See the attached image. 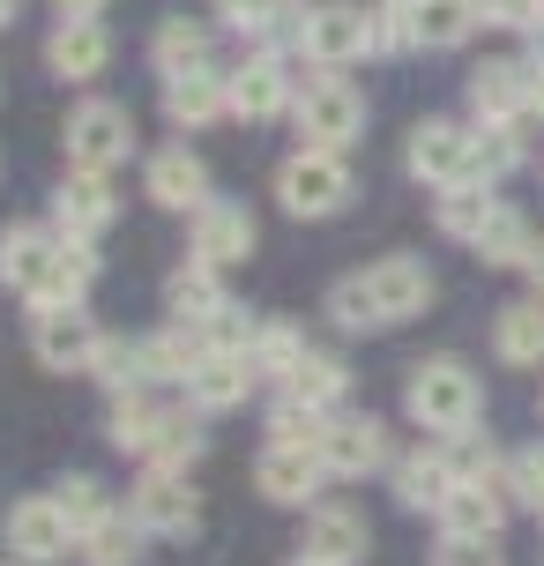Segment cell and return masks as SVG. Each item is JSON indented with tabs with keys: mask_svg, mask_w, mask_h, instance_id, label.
Segmentation results:
<instances>
[{
	"mask_svg": "<svg viewBox=\"0 0 544 566\" xmlns=\"http://www.w3.org/2000/svg\"><path fill=\"white\" fill-rule=\"evenodd\" d=\"M113 217H119V201H113V187H105V171H67V179H60L53 224L67 231V239H97Z\"/></svg>",
	"mask_w": 544,
	"mask_h": 566,
	"instance_id": "cell-13",
	"label": "cell"
},
{
	"mask_svg": "<svg viewBox=\"0 0 544 566\" xmlns=\"http://www.w3.org/2000/svg\"><path fill=\"white\" fill-rule=\"evenodd\" d=\"M149 350V380H187V373L201 366V358H209V336H201V328H165V336H149L143 343Z\"/></svg>",
	"mask_w": 544,
	"mask_h": 566,
	"instance_id": "cell-32",
	"label": "cell"
},
{
	"mask_svg": "<svg viewBox=\"0 0 544 566\" xmlns=\"http://www.w3.org/2000/svg\"><path fill=\"white\" fill-rule=\"evenodd\" d=\"M105 60H113V38H105L97 15H60V30L45 38V67L60 83H97Z\"/></svg>",
	"mask_w": 544,
	"mask_h": 566,
	"instance_id": "cell-11",
	"label": "cell"
},
{
	"mask_svg": "<svg viewBox=\"0 0 544 566\" xmlns=\"http://www.w3.org/2000/svg\"><path fill=\"white\" fill-rule=\"evenodd\" d=\"M492 209H500V201L485 195V179H470V187H440V231H448V239H478V231L492 224Z\"/></svg>",
	"mask_w": 544,
	"mask_h": 566,
	"instance_id": "cell-34",
	"label": "cell"
},
{
	"mask_svg": "<svg viewBox=\"0 0 544 566\" xmlns=\"http://www.w3.org/2000/svg\"><path fill=\"white\" fill-rule=\"evenodd\" d=\"M492 350L508 366H544V298H515L492 321Z\"/></svg>",
	"mask_w": 544,
	"mask_h": 566,
	"instance_id": "cell-25",
	"label": "cell"
},
{
	"mask_svg": "<svg viewBox=\"0 0 544 566\" xmlns=\"http://www.w3.org/2000/svg\"><path fill=\"white\" fill-rule=\"evenodd\" d=\"M299 552H306V559H328V566H358L366 559V514L321 500V507L306 514V544H299Z\"/></svg>",
	"mask_w": 544,
	"mask_h": 566,
	"instance_id": "cell-18",
	"label": "cell"
},
{
	"mask_svg": "<svg viewBox=\"0 0 544 566\" xmlns=\"http://www.w3.org/2000/svg\"><path fill=\"white\" fill-rule=\"evenodd\" d=\"M201 454V424L187 418V410H165V432H157V454L149 462H172V470H187Z\"/></svg>",
	"mask_w": 544,
	"mask_h": 566,
	"instance_id": "cell-41",
	"label": "cell"
},
{
	"mask_svg": "<svg viewBox=\"0 0 544 566\" xmlns=\"http://www.w3.org/2000/svg\"><path fill=\"white\" fill-rule=\"evenodd\" d=\"M254 380H261V366L247 350H209L187 373V396H195V410H239V402L254 396Z\"/></svg>",
	"mask_w": 544,
	"mask_h": 566,
	"instance_id": "cell-15",
	"label": "cell"
},
{
	"mask_svg": "<svg viewBox=\"0 0 544 566\" xmlns=\"http://www.w3.org/2000/svg\"><path fill=\"white\" fill-rule=\"evenodd\" d=\"M410 171L432 179V187H470V179H485L478 135L456 127V119H418V127H410Z\"/></svg>",
	"mask_w": 544,
	"mask_h": 566,
	"instance_id": "cell-6",
	"label": "cell"
},
{
	"mask_svg": "<svg viewBox=\"0 0 544 566\" xmlns=\"http://www.w3.org/2000/svg\"><path fill=\"white\" fill-rule=\"evenodd\" d=\"M530 113H544V67H530Z\"/></svg>",
	"mask_w": 544,
	"mask_h": 566,
	"instance_id": "cell-48",
	"label": "cell"
},
{
	"mask_svg": "<svg viewBox=\"0 0 544 566\" xmlns=\"http://www.w3.org/2000/svg\"><path fill=\"white\" fill-rule=\"evenodd\" d=\"M328 321L336 328H351V336H366V328H388V313H380V298H373L366 276H344L336 291H328Z\"/></svg>",
	"mask_w": 544,
	"mask_h": 566,
	"instance_id": "cell-37",
	"label": "cell"
},
{
	"mask_svg": "<svg viewBox=\"0 0 544 566\" xmlns=\"http://www.w3.org/2000/svg\"><path fill=\"white\" fill-rule=\"evenodd\" d=\"M530 53H537V67H544V23H537V30H530Z\"/></svg>",
	"mask_w": 544,
	"mask_h": 566,
	"instance_id": "cell-50",
	"label": "cell"
},
{
	"mask_svg": "<svg viewBox=\"0 0 544 566\" xmlns=\"http://www.w3.org/2000/svg\"><path fill=\"white\" fill-rule=\"evenodd\" d=\"M254 254V217L239 201H201L195 209V261L209 269H231V261Z\"/></svg>",
	"mask_w": 544,
	"mask_h": 566,
	"instance_id": "cell-14",
	"label": "cell"
},
{
	"mask_svg": "<svg viewBox=\"0 0 544 566\" xmlns=\"http://www.w3.org/2000/svg\"><path fill=\"white\" fill-rule=\"evenodd\" d=\"M321 432H328V410H314V402H276L269 410V440H299V448H321Z\"/></svg>",
	"mask_w": 544,
	"mask_h": 566,
	"instance_id": "cell-38",
	"label": "cell"
},
{
	"mask_svg": "<svg viewBox=\"0 0 544 566\" xmlns=\"http://www.w3.org/2000/svg\"><path fill=\"white\" fill-rule=\"evenodd\" d=\"M508 500H522V507H537L544 514V448H522V454H508Z\"/></svg>",
	"mask_w": 544,
	"mask_h": 566,
	"instance_id": "cell-42",
	"label": "cell"
},
{
	"mask_svg": "<svg viewBox=\"0 0 544 566\" xmlns=\"http://www.w3.org/2000/svg\"><path fill=\"white\" fill-rule=\"evenodd\" d=\"M105 0H60V15H97Z\"/></svg>",
	"mask_w": 544,
	"mask_h": 566,
	"instance_id": "cell-49",
	"label": "cell"
},
{
	"mask_svg": "<svg viewBox=\"0 0 544 566\" xmlns=\"http://www.w3.org/2000/svg\"><path fill=\"white\" fill-rule=\"evenodd\" d=\"M522 269H530V283H537V298H544V239L530 247V261H522Z\"/></svg>",
	"mask_w": 544,
	"mask_h": 566,
	"instance_id": "cell-47",
	"label": "cell"
},
{
	"mask_svg": "<svg viewBox=\"0 0 544 566\" xmlns=\"http://www.w3.org/2000/svg\"><path fill=\"white\" fill-rule=\"evenodd\" d=\"M432 566H508V559H500V537H462V530H448L440 552H432Z\"/></svg>",
	"mask_w": 544,
	"mask_h": 566,
	"instance_id": "cell-44",
	"label": "cell"
},
{
	"mask_svg": "<svg viewBox=\"0 0 544 566\" xmlns=\"http://www.w3.org/2000/svg\"><path fill=\"white\" fill-rule=\"evenodd\" d=\"M149 201H157V209H187V217H195L201 201H217L209 195V165H201L187 142L149 157Z\"/></svg>",
	"mask_w": 544,
	"mask_h": 566,
	"instance_id": "cell-17",
	"label": "cell"
},
{
	"mask_svg": "<svg viewBox=\"0 0 544 566\" xmlns=\"http://www.w3.org/2000/svg\"><path fill=\"white\" fill-rule=\"evenodd\" d=\"M321 462H328V478H366V470L388 462V432H380L373 418H328Z\"/></svg>",
	"mask_w": 544,
	"mask_h": 566,
	"instance_id": "cell-16",
	"label": "cell"
},
{
	"mask_svg": "<svg viewBox=\"0 0 544 566\" xmlns=\"http://www.w3.org/2000/svg\"><path fill=\"white\" fill-rule=\"evenodd\" d=\"M402 410L426 424V432H470L485 396H478V373L462 366V358H426V366H410V388H402Z\"/></svg>",
	"mask_w": 544,
	"mask_h": 566,
	"instance_id": "cell-2",
	"label": "cell"
},
{
	"mask_svg": "<svg viewBox=\"0 0 544 566\" xmlns=\"http://www.w3.org/2000/svg\"><path fill=\"white\" fill-rule=\"evenodd\" d=\"M366 283H373V298H380L388 321H410V313H426V298H432V269H426V261H410V254L366 269Z\"/></svg>",
	"mask_w": 544,
	"mask_h": 566,
	"instance_id": "cell-23",
	"label": "cell"
},
{
	"mask_svg": "<svg viewBox=\"0 0 544 566\" xmlns=\"http://www.w3.org/2000/svg\"><path fill=\"white\" fill-rule=\"evenodd\" d=\"M306 60H321V67H351V60L373 53V15L366 8H351V0H336V8H314V23H306V45H299Z\"/></svg>",
	"mask_w": 544,
	"mask_h": 566,
	"instance_id": "cell-12",
	"label": "cell"
},
{
	"mask_svg": "<svg viewBox=\"0 0 544 566\" xmlns=\"http://www.w3.org/2000/svg\"><path fill=\"white\" fill-rule=\"evenodd\" d=\"M157 432H165V410L143 396H113V448L119 454H157Z\"/></svg>",
	"mask_w": 544,
	"mask_h": 566,
	"instance_id": "cell-33",
	"label": "cell"
},
{
	"mask_svg": "<svg viewBox=\"0 0 544 566\" xmlns=\"http://www.w3.org/2000/svg\"><path fill=\"white\" fill-rule=\"evenodd\" d=\"M224 283H217V269L209 261H187V269H172V283H165V313H172L179 328H201L209 336V321L224 313Z\"/></svg>",
	"mask_w": 544,
	"mask_h": 566,
	"instance_id": "cell-21",
	"label": "cell"
},
{
	"mask_svg": "<svg viewBox=\"0 0 544 566\" xmlns=\"http://www.w3.org/2000/svg\"><path fill=\"white\" fill-rule=\"evenodd\" d=\"M90 276H97L90 239L38 231V224H8V231H0V283L23 291L30 306H83Z\"/></svg>",
	"mask_w": 544,
	"mask_h": 566,
	"instance_id": "cell-1",
	"label": "cell"
},
{
	"mask_svg": "<svg viewBox=\"0 0 544 566\" xmlns=\"http://www.w3.org/2000/svg\"><path fill=\"white\" fill-rule=\"evenodd\" d=\"M522 105H530V67H515V60H485V67L470 75V113L485 119V127L515 119Z\"/></svg>",
	"mask_w": 544,
	"mask_h": 566,
	"instance_id": "cell-22",
	"label": "cell"
},
{
	"mask_svg": "<svg viewBox=\"0 0 544 566\" xmlns=\"http://www.w3.org/2000/svg\"><path fill=\"white\" fill-rule=\"evenodd\" d=\"M276 195H284L291 217H336L351 201V165L344 149H314V142H299L276 171Z\"/></svg>",
	"mask_w": 544,
	"mask_h": 566,
	"instance_id": "cell-3",
	"label": "cell"
},
{
	"mask_svg": "<svg viewBox=\"0 0 544 566\" xmlns=\"http://www.w3.org/2000/svg\"><path fill=\"white\" fill-rule=\"evenodd\" d=\"M127 149H135V119H127V105L90 97V105L67 113V165L75 171H113V165H127Z\"/></svg>",
	"mask_w": 544,
	"mask_h": 566,
	"instance_id": "cell-4",
	"label": "cell"
},
{
	"mask_svg": "<svg viewBox=\"0 0 544 566\" xmlns=\"http://www.w3.org/2000/svg\"><path fill=\"white\" fill-rule=\"evenodd\" d=\"M143 522H135V514H105V522H97V530H83V559L90 566H135L143 559Z\"/></svg>",
	"mask_w": 544,
	"mask_h": 566,
	"instance_id": "cell-30",
	"label": "cell"
},
{
	"mask_svg": "<svg viewBox=\"0 0 544 566\" xmlns=\"http://www.w3.org/2000/svg\"><path fill=\"white\" fill-rule=\"evenodd\" d=\"M291 566H328V559H306V552H299V559H291Z\"/></svg>",
	"mask_w": 544,
	"mask_h": 566,
	"instance_id": "cell-51",
	"label": "cell"
},
{
	"mask_svg": "<svg viewBox=\"0 0 544 566\" xmlns=\"http://www.w3.org/2000/svg\"><path fill=\"white\" fill-rule=\"evenodd\" d=\"M217 113H231V75H217V67L165 75V119L172 127H209Z\"/></svg>",
	"mask_w": 544,
	"mask_h": 566,
	"instance_id": "cell-19",
	"label": "cell"
},
{
	"mask_svg": "<svg viewBox=\"0 0 544 566\" xmlns=\"http://www.w3.org/2000/svg\"><path fill=\"white\" fill-rule=\"evenodd\" d=\"M127 514L143 522V530H157V537H187L195 530V492H187V470H172V462H149L143 484L127 492Z\"/></svg>",
	"mask_w": 544,
	"mask_h": 566,
	"instance_id": "cell-9",
	"label": "cell"
},
{
	"mask_svg": "<svg viewBox=\"0 0 544 566\" xmlns=\"http://www.w3.org/2000/svg\"><path fill=\"white\" fill-rule=\"evenodd\" d=\"M500 522H508V484H456L440 507V530L462 537H500Z\"/></svg>",
	"mask_w": 544,
	"mask_h": 566,
	"instance_id": "cell-24",
	"label": "cell"
},
{
	"mask_svg": "<svg viewBox=\"0 0 544 566\" xmlns=\"http://www.w3.org/2000/svg\"><path fill=\"white\" fill-rule=\"evenodd\" d=\"M53 500H60V514L75 522V537H83V530H97V522L113 514V507H105V484H97V478H60Z\"/></svg>",
	"mask_w": 544,
	"mask_h": 566,
	"instance_id": "cell-39",
	"label": "cell"
},
{
	"mask_svg": "<svg viewBox=\"0 0 544 566\" xmlns=\"http://www.w3.org/2000/svg\"><path fill=\"white\" fill-rule=\"evenodd\" d=\"M410 23H418V45L448 53V45H462L485 15H478V0H410Z\"/></svg>",
	"mask_w": 544,
	"mask_h": 566,
	"instance_id": "cell-28",
	"label": "cell"
},
{
	"mask_svg": "<svg viewBox=\"0 0 544 566\" xmlns=\"http://www.w3.org/2000/svg\"><path fill=\"white\" fill-rule=\"evenodd\" d=\"M448 470H456V484H500L508 478V462H500V448L492 440H478V432H448Z\"/></svg>",
	"mask_w": 544,
	"mask_h": 566,
	"instance_id": "cell-36",
	"label": "cell"
},
{
	"mask_svg": "<svg viewBox=\"0 0 544 566\" xmlns=\"http://www.w3.org/2000/svg\"><path fill=\"white\" fill-rule=\"evenodd\" d=\"M448 492H456V470H448V454H410V462H396V500L410 514H440L448 507Z\"/></svg>",
	"mask_w": 544,
	"mask_h": 566,
	"instance_id": "cell-27",
	"label": "cell"
},
{
	"mask_svg": "<svg viewBox=\"0 0 544 566\" xmlns=\"http://www.w3.org/2000/svg\"><path fill=\"white\" fill-rule=\"evenodd\" d=\"M478 165H485V179H500V171H515V165H522L515 119H500V127H485V142H478Z\"/></svg>",
	"mask_w": 544,
	"mask_h": 566,
	"instance_id": "cell-45",
	"label": "cell"
},
{
	"mask_svg": "<svg viewBox=\"0 0 544 566\" xmlns=\"http://www.w3.org/2000/svg\"><path fill=\"white\" fill-rule=\"evenodd\" d=\"M149 53H157V67H165V75L209 67V30L187 23V15H165V23H157V38H149Z\"/></svg>",
	"mask_w": 544,
	"mask_h": 566,
	"instance_id": "cell-31",
	"label": "cell"
},
{
	"mask_svg": "<svg viewBox=\"0 0 544 566\" xmlns=\"http://www.w3.org/2000/svg\"><path fill=\"white\" fill-rule=\"evenodd\" d=\"M478 15L500 30H537L544 23V0H478Z\"/></svg>",
	"mask_w": 544,
	"mask_h": 566,
	"instance_id": "cell-46",
	"label": "cell"
},
{
	"mask_svg": "<svg viewBox=\"0 0 544 566\" xmlns=\"http://www.w3.org/2000/svg\"><path fill=\"white\" fill-rule=\"evenodd\" d=\"M291 402H314V410H336L344 402V388H351V373H344V358H328V350H306L299 366L276 380Z\"/></svg>",
	"mask_w": 544,
	"mask_h": 566,
	"instance_id": "cell-26",
	"label": "cell"
},
{
	"mask_svg": "<svg viewBox=\"0 0 544 566\" xmlns=\"http://www.w3.org/2000/svg\"><path fill=\"white\" fill-rule=\"evenodd\" d=\"M97 380L113 388V396H143V380H149V350L143 343H127V336H105V350H97Z\"/></svg>",
	"mask_w": 544,
	"mask_h": 566,
	"instance_id": "cell-35",
	"label": "cell"
},
{
	"mask_svg": "<svg viewBox=\"0 0 544 566\" xmlns=\"http://www.w3.org/2000/svg\"><path fill=\"white\" fill-rule=\"evenodd\" d=\"M0 537H8V552L23 566H53V559H67V552H83V537H75V522L60 514L53 492H45V500H15Z\"/></svg>",
	"mask_w": 544,
	"mask_h": 566,
	"instance_id": "cell-8",
	"label": "cell"
},
{
	"mask_svg": "<svg viewBox=\"0 0 544 566\" xmlns=\"http://www.w3.org/2000/svg\"><path fill=\"white\" fill-rule=\"evenodd\" d=\"M396 8H410V0H396Z\"/></svg>",
	"mask_w": 544,
	"mask_h": 566,
	"instance_id": "cell-53",
	"label": "cell"
},
{
	"mask_svg": "<svg viewBox=\"0 0 544 566\" xmlns=\"http://www.w3.org/2000/svg\"><path fill=\"white\" fill-rule=\"evenodd\" d=\"M299 358H306V343H299V328H284V321H269V328L254 336V366L269 373V380H284Z\"/></svg>",
	"mask_w": 544,
	"mask_h": 566,
	"instance_id": "cell-40",
	"label": "cell"
},
{
	"mask_svg": "<svg viewBox=\"0 0 544 566\" xmlns=\"http://www.w3.org/2000/svg\"><path fill=\"white\" fill-rule=\"evenodd\" d=\"M254 484L276 500V507H306V500H321V484H328V462H321V448H299V440H269L254 462Z\"/></svg>",
	"mask_w": 544,
	"mask_h": 566,
	"instance_id": "cell-10",
	"label": "cell"
},
{
	"mask_svg": "<svg viewBox=\"0 0 544 566\" xmlns=\"http://www.w3.org/2000/svg\"><path fill=\"white\" fill-rule=\"evenodd\" d=\"M8 15H15V0H0V23H8Z\"/></svg>",
	"mask_w": 544,
	"mask_h": 566,
	"instance_id": "cell-52",
	"label": "cell"
},
{
	"mask_svg": "<svg viewBox=\"0 0 544 566\" xmlns=\"http://www.w3.org/2000/svg\"><path fill=\"white\" fill-rule=\"evenodd\" d=\"M478 247V261L485 269H522L530 261V247H537V231H530V217H515V209H492V224L470 239Z\"/></svg>",
	"mask_w": 544,
	"mask_h": 566,
	"instance_id": "cell-29",
	"label": "cell"
},
{
	"mask_svg": "<svg viewBox=\"0 0 544 566\" xmlns=\"http://www.w3.org/2000/svg\"><path fill=\"white\" fill-rule=\"evenodd\" d=\"M217 23L239 38H276V0H217Z\"/></svg>",
	"mask_w": 544,
	"mask_h": 566,
	"instance_id": "cell-43",
	"label": "cell"
},
{
	"mask_svg": "<svg viewBox=\"0 0 544 566\" xmlns=\"http://www.w3.org/2000/svg\"><path fill=\"white\" fill-rule=\"evenodd\" d=\"M30 350H38L45 373H90L97 350H105V328H97L83 306H38V321H30Z\"/></svg>",
	"mask_w": 544,
	"mask_h": 566,
	"instance_id": "cell-5",
	"label": "cell"
},
{
	"mask_svg": "<svg viewBox=\"0 0 544 566\" xmlns=\"http://www.w3.org/2000/svg\"><path fill=\"white\" fill-rule=\"evenodd\" d=\"M291 105V75L276 53H254L247 67H231V113L239 119H276Z\"/></svg>",
	"mask_w": 544,
	"mask_h": 566,
	"instance_id": "cell-20",
	"label": "cell"
},
{
	"mask_svg": "<svg viewBox=\"0 0 544 566\" xmlns=\"http://www.w3.org/2000/svg\"><path fill=\"white\" fill-rule=\"evenodd\" d=\"M358 127H366V97L344 75H314L306 97H299V135L314 142V149H351Z\"/></svg>",
	"mask_w": 544,
	"mask_h": 566,
	"instance_id": "cell-7",
	"label": "cell"
}]
</instances>
